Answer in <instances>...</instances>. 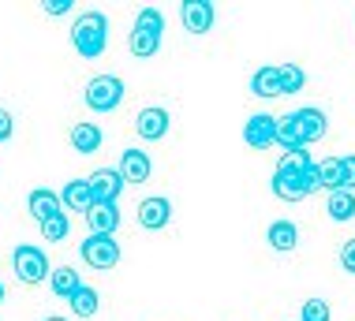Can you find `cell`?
<instances>
[{
  "instance_id": "cell-12",
  "label": "cell",
  "mask_w": 355,
  "mask_h": 321,
  "mask_svg": "<svg viewBox=\"0 0 355 321\" xmlns=\"http://www.w3.org/2000/svg\"><path fill=\"white\" fill-rule=\"evenodd\" d=\"M26 213H31L37 225H45L49 217L64 213V202H60V194L49 191V187H34L31 194H26Z\"/></svg>"
},
{
  "instance_id": "cell-4",
  "label": "cell",
  "mask_w": 355,
  "mask_h": 321,
  "mask_svg": "<svg viewBox=\"0 0 355 321\" xmlns=\"http://www.w3.org/2000/svg\"><path fill=\"white\" fill-rule=\"evenodd\" d=\"M12 269H15V277L23 280V284H31V288L53 277L45 250H42V247H34V243H19V247L12 250Z\"/></svg>"
},
{
  "instance_id": "cell-2",
  "label": "cell",
  "mask_w": 355,
  "mask_h": 321,
  "mask_svg": "<svg viewBox=\"0 0 355 321\" xmlns=\"http://www.w3.org/2000/svg\"><path fill=\"white\" fill-rule=\"evenodd\" d=\"M71 45L83 60H98L109 45V19L101 12H86L71 23Z\"/></svg>"
},
{
  "instance_id": "cell-7",
  "label": "cell",
  "mask_w": 355,
  "mask_h": 321,
  "mask_svg": "<svg viewBox=\"0 0 355 321\" xmlns=\"http://www.w3.org/2000/svg\"><path fill=\"white\" fill-rule=\"evenodd\" d=\"M292 123H295V135H300V146H311L325 139V131H329V116L322 109H314V105H306V109H295L292 112Z\"/></svg>"
},
{
  "instance_id": "cell-20",
  "label": "cell",
  "mask_w": 355,
  "mask_h": 321,
  "mask_svg": "<svg viewBox=\"0 0 355 321\" xmlns=\"http://www.w3.org/2000/svg\"><path fill=\"white\" fill-rule=\"evenodd\" d=\"M49 288H53V295H56V299H71L75 291L83 288V277L75 273L71 266H60V269H56V273L49 277Z\"/></svg>"
},
{
  "instance_id": "cell-25",
  "label": "cell",
  "mask_w": 355,
  "mask_h": 321,
  "mask_svg": "<svg viewBox=\"0 0 355 321\" xmlns=\"http://www.w3.org/2000/svg\"><path fill=\"white\" fill-rule=\"evenodd\" d=\"M68 232H71L68 213H56V217H49V220L42 225V239H45V243H60V239H68Z\"/></svg>"
},
{
  "instance_id": "cell-10",
  "label": "cell",
  "mask_w": 355,
  "mask_h": 321,
  "mask_svg": "<svg viewBox=\"0 0 355 321\" xmlns=\"http://www.w3.org/2000/svg\"><path fill=\"white\" fill-rule=\"evenodd\" d=\"M86 183H90L94 206H98V202H120V191L128 187V183H123V176H120V168H98Z\"/></svg>"
},
{
  "instance_id": "cell-18",
  "label": "cell",
  "mask_w": 355,
  "mask_h": 321,
  "mask_svg": "<svg viewBox=\"0 0 355 321\" xmlns=\"http://www.w3.org/2000/svg\"><path fill=\"white\" fill-rule=\"evenodd\" d=\"M266 243H270L273 250H281V254H288V250H295V243H300V228H295L292 220H273V225L266 228Z\"/></svg>"
},
{
  "instance_id": "cell-23",
  "label": "cell",
  "mask_w": 355,
  "mask_h": 321,
  "mask_svg": "<svg viewBox=\"0 0 355 321\" xmlns=\"http://www.w3.org/2000/svg\"><path fill=\"white\" fill-rule=\"evenodd\" d=\"M306 86V71L300 64H281V94H300Z\"/></svg>"
},
{
  "instance_id": "cell-6",
  "label": "cell",
  "mask_w": 355,
  "mask_h": 321,
  "mask_svg": "<svg viewBox=\"0 0 355 321\" xmlns=\"http://www.w3.org/2000/svg\"><path fill=\"white\" fill-rule=\"evenodd\" d=\"M79 254H83V261L90 269H112L120 261V243L112 236H98V232H90V236L83 239Z\"/></svg>"
},
{
  "instance_id": "cell-32",
  "label": "cell",
  "mask_w": 355,
  "mask_h": 321,
  "mask_svg": "<svg viewBox=\"0 0 355 321\" xmlns=\"http://www.w3.org/2000/svg\"><path fill=\"white\" fill-rule=\"evenodd\" d=\"M0 303H4V284H0Z\"/></svg>"
},
{
  "instance_id": "cell-27",
  "label": "cell",
  "mask_w": 355,
  "mask_h": 321,
  "mask_svg": "<svg viewBox=\"0 0 355 321\" xmlns=\"http://www.w3.org/2000/svg\"><path fill=\"white\" fill-rule=\"evenodd\" d=\"M340 180H344V191H355V153L340 157Z\"/></svg>"
},
{
  "instance_id": "cell-15",
  "label": "cell",
  "mask_w": 355,
  "mask_h": 321,
  "mask_svg": "<svg viewBox=\"0 0 355 321\" xmlns=\"http://www.w3.org/2000/svg\"><path fill=\"white\" fill-rule=\"evenodd\" d=\"M86 225L98 236H112L120 228V202H98L90 213H86Z\"/></svg>"
},
{
  "instance_id": "cell-9",
  "label": "cell",
  "mask_w": 355,
  "mask_h": 321,
  "mask_svg": "<svg viewBox=\"0 0 355 321\" xmlns=\"http://www.w3.org/2000/svg\"><path fill=\"white\" fill-rule=\"evenodd\" d=\"M168 123H172V116H168V109H161V105H150V109H142L135 116V131H139V139H146V142L165 139Z\"/></svg>"
},
{
  "instance_id": "cell-28",
  "label": "cell",
  "mask_w": 355,
  "mask_h": 321,
  "mask_svg": "<svg viewBox=\"0 0 355 321\" xmlns=\"http://www.w3.org/2000/svg\"><path fill=\"white\" fill-rule=\"evenodd\" d=\"M75 0H42V12L45 15H68Z\"/></svg>"
},
{
  "instance_id": "cell-22",
  "label": "cell",
  "mask_w": 355,
  "mask_h": 321,
  "mask_svg": "<svg viewBox=\"0 0 355 321\" xmlns=\"http://www.w3.org/2000/svg\"><path fill=\"white\" fill-rule=\"evenodd\" d=\"M325 213H329L337 225H344V220L355 217V191H333L329 194V206H325Z\"/></svg>"
},
{
  "instance_id": "cell-3",
  "label": "cell",
  "mask_w": 355,
  "mask_h": 321,
  "mask_svg": "<svg viewBox=\"0 0 355 321\" xmlns=\"http://www.w3.org/2000/svg\"><path fill=\"white\" fill-rule=\"evenodd\" d=\"M161 34H165V15L157 12V8H142L135 15V23H131V53L139 56V60H150V56H157L161 49Z\"/></svg>"
},
{
  "instance_id": "cell-5",
  "label": "cell",
  "mask_w": 355,
  "mask_h": 321,
  "mask_svg": "<svg viewBox=\"0 0 355 321\" xmlns=\"http://www.w3.org/2000/svg\"><path fill=\"white\" fill-rule=\"evenodd\" d=\"M83 97L94 112H112V109H120V101L128 97V86H123L120 75H94V79L86 83Z\"/></svg>"
},
{
  "instance_id": "cell-1",
  "label": "cell",
  "mask_w": 355,
  "mask_h": 321,
  "mask_svg": "<svg viewBox=\"0 0 355 321\" xmlns=\"http://www.w3.org/2000/svg\"><path fill=\"white\" fill-rule=\"evenodd\" d=\"M322 191V172H318V161H311L306 146L300 150H284L281 161H277V172H273V194L281 202H303L306 194Z\"/></svg>"
},
{
  "instance_id": "cell-24",
  "label": "cell",
  "mask_w": 355,
  "mask_h": 321,
  "mask_svg": "<svg viewBox=\"0 0 355 321\" xmlns=\"http://www.w3.org/2000/svg\"><path fill=\"white\" fill-rule=\"evenodd\" d=\"M318 172H322V191H344V180H340V157H325L318 164Z\"/></svg>"
},
{
  "instance_id": "cell-14",
  "label": "cell",
  "mask_w": 355,
  "mask_h": 321,
  "mask_svg": "<svg viewBox=\"0 0 355 321\" xmlns=\"http://www.w3.org/2000/svg\"><path fill=\"white\" fill-rule=\"evenodd\" d=\"M150 172H153L150 153H142V150H123L120 153V176H123V183H146Z\"/></svg>"
},
{
  "instance_id": "cell-21",
  "label": "cell",
  "mask_w": 355,
  "mask_h": 321,
  "mask_svg": "<svg viewBox=\"0 0 355 321\" xmlns=\"http://www.w3.org/2000/svg\"><path fill=\"white\" fill-rule=\"evenodd\" d=\"M68 303H71V314H75V318H94V314H98V306H101V295H98V288L83 284V288L68 299Z\"/></svg>"
},
{
  "instance_id": "cell-16",
  "label": "cell",
  "mask_w": 355,
  "mask_h": 321,
  "mask_svg": "<svg viewBox=\"0 0 355 321\" xmlns=\"http://www.w3.org/2000/svg\"><path fill=\"white\" fill-rule=\"evenodd\" d=\"M60 202H64V209H71V213H90L94 209V194H90V183L86 180H71V183H64V191H60Z\"/></svg>"
},
{
  "instance_id": "cell-17",
  "label": "cell",
  "mask_w": 355,
  "mask_h": 321,
  "mask_svg": "<svg viewBox=\"0 0 355 321\" xmlns=\"http://www.w3.org/2000/svg\"><path fill=\"white\" fill-rule=\"evenodd\" d=\"M251 94L254 97H284L281 94V64H266L251 75Z\"/></svg>"
},
{
  "instance_id": "cell-29",
  "label": "cell",
  "mask_w": 355,
  "mask_h": 321,
  "mask_svg": "<svg viewBox=\"0 0 355 321\" xmlns=\"http://www.w3.org/2000/svg\"><path fill=\"white\" fill-rule=\"evenodd\" d=\"M340 266H344V273L355 277V239H348V243L340 247Z\"/></svg>"
},
{
  "instance_id": "cell-19",
  "label": "cell",
  "mask_w": 355,
  "mask_h": 321,
  "mask_svg": "<svg viewBox=\"0 0 355 321\" xmlns=\"http://www.w3.org/2000/svg\"><path fill=\"white\" fill-rule=\"evenodd\" d=\"M68 139H71V150H75V153H98L105 135H101L98 123H75Z\"/></svg>"
},
{
  "instance_id": "cell-13",
  "label": "cell",
  "mask_w": 355,
  "mask_h": 321,
  "mask_svg": "<svg viewBox=\"0 0 355 321\" xmlns=\"http://www.w3.org/2000/svg\"><path fill=\"white\" fill-rule=\"evenodd\" d=\"M172 220V202L165 198V194H153V198H142L139 206V225L146 232H161Z\"/></svg>"
},
{
  "instance_id": "cell-11",
  "label": "cell",
  "mask_w": 355,
  "mask_h": 321,
  "mask_svg": "<svg viewBox=\"0 0 355 321\" xmlns=\"http://www.w3.org/2000/svg\"><path fill=\"white\" fill-rule=\"evenodd\" d=\"M214 19H217V12H214L209 0H187V4L180 8V23H184L187 34H206L209 26H214Z\"/></svg>"
},
{
  "instance_id": "cell-26",
  "label": "cell",
  "mask_w": 355,
  "mask_h": 321,
  "mask_svg": "<svg viewBox=\"0 0 355 321\" xmlns=\"http://www.w3.org/2000/svg\"><path fill=\"white\" fill-rule=\"evenodd\" d=\"M300 321H333V310L325 299H306L300 310Z\"/></svg>"
},
{
  "instance_id": "cell-30",
  "label": "cell",
  "mask_w": 355,
  "mask_h": 321,
  "mask_svg": "<svg viewBox=\"0 0 355 321\" xmlns=\"http://www.w3.org/2000/svg\"><path fill=\"white\" fill-rule=\"evenodd\" d=\"M12 135H15V120H12V112L0 109V142H8Z\"/></svg>"
},
{
  "instance_id": "cell-8",
  "label": "cell",
  "mask_w": 355,
  "mask_h": 321,
  "mask_svg": "<svg viewBox=\"0 0 355 321\" xmlns=\"http://www.w3.org/2000/svg\"><path fill=\"white\" fill-rule=\"evenodd\" d=\"M243 142L251 150H270V146H277V116H270V112L251 116L243 123Z\"/></svg>"
},
{
  "instance_id": "cell-31",
  "label": "cell",
  "mask_w": 355,
  "mask_h": 321,
  "mask_svg": "<svg viewBox=\"0 0 355 321\" xmlns=\"http://www.w3.org/2000/svg\"><path fill=\"white\" fill-rule=\"evenodd\" d=\"M42 321H71V318H56V314H53V318H42Z\"/></svg>"
}]
</instances>
